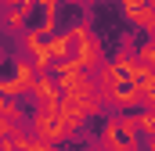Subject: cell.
Instances as JSON below:
<instances>
[{
    "label": "cell",
    "mask_w": 155,
    "mask_h": 151,
    "mask_svg": "<svg viewBox=\"0 0 155 151\" xmlns=\"http://www.w3.org/2000/svg\"><path fill=\"white\" fill-rule=\"evenodd\" d=\"M148 151H155V137H152V140H148Z\"/></svg>",
    "instance_id": "obj_2"
},
{
    "label": "cell",
    "mask_w": 155,
    "mask_h": 151,
    "mask_svg": "<svg viewBox=\"0 0 155 151\" xmlns=\"http://www.w3.org/2000/svg\"><path fill=\"white\" fill-rule=\"evenodd\" d=\"M76 58H79V65H83L87 72H97V69L108 61V54H105V43L97 40V33H94V36H87L83 43H76Z\"/></svg>",
    "instance_id": "obj_1"
}]
</instances>
